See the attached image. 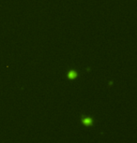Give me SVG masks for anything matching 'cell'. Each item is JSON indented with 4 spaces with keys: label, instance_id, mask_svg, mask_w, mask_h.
I'll return each mask as SVG.
<instances>
[{
    "label": "cell",
    "instance_id": "cell-1",
    "mask_svg": "<svg viewBox=\"0 0 137 143\" xmlns=\"http://www.w3.org/2000/svg\"><path fill=\"white\" fill-rule=\"evenodd\" d=\"M81 121H82V123H83L84 125H85V126H91V125L94 124L93 118L89 117V116H85V115H82Z\"/></svg>",
    "mask_w": 137,
    "mask_h": 143
},
{
    "label": "cell",
    "instance_id": "cell-2",
    "mask_svg": "<svg viewBox=\"0 0 137 143\" xmlns=\"http://www.w3.org/2000/svg\"><path fill=\"white\" fill-rule=\"evenodd\" d=\"M77 77H78L77 71H75V70H73V69H71V70H70V71L68 72V79H75Z\"/></svg>",
    "mask_w": 137,
    "mask_h": 143
}]
</instances>
